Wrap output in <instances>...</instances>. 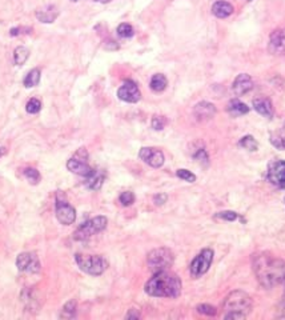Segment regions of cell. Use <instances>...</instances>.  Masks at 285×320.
I'll list each match as a JSON object with an SVG mask.
<instances>
[{"instance_id": "603a6c76", "label": "cell", "mask_w": 285, "mask_h": 320, "mask_svg": "<svg viewBox=\"0 0 285 320\" xmlns=\"http://www.w3.org/2000/svg\"><path fill=\"white\" fill-rule=\"evenodd\" d=\"M103 182H104V174L102 172H98V171H94V174L91 176L87 178V187L90 188V190H94V191H98L100 190L103 186Z\"/></svg>"}, {"instance_id": "ba28073f", "label": "cell", "mask_w": 285, "mask_h": 320, "mask_svg": "<svg viewBox=\"0 0 285 320\" xmlns=\"http://www.w3.org/2000/svg\"><path fill=\"white\" fill-rule=\"evenodd\" d=\"M61 193L57 192L56 193V218L59 220V223L64 224V226H69L75 222L76 219V211L73 208L72 205L69 204L68 201H65L64 199H61Z\"/></svg>"}, {"instance_id": "d4e9b609", "label": "cell", "mask_w": 285, "mask_h": 320, "mask_svg": "<svg viewBox=\"0 0 285 320\" xmlns=\"http://www.w3.org/2000/svg\"><path fill=\"white\" fill-rule=\"evenodd\" d=\"M28 56H30V51H28V48L26 47H17L15 51H13V62L17 65H21V64H24L28 59Z\"/></svg>"}, {"instance_id": "9c48e42d", "label": "cell", "mask_w": 285, "mask_h": 320, "mask_svg": "<svg viewBox=\"0 0 285 320\" xmlns=\"http://www.w3.org/2000/svg\"><path fill=\"white\" fill-rule=\"evenodd\" d=\"M16 267L21 272H39L40 271V261L39 257L32 252H23L17 256Z\"/></svg>"}, {"instance_id": "cb8c5ba5", "label": "cell", "mask_w": 285, "mask_h": 320, "mask_svg": "<svg viewBox=\"0 0 285 320\" xmlns=\"http://www.w3.org/2000/svg\"><path fill=\"white\" fill-rule=\"evenodd\" d=\"M40 77H42V72L39 68L31 69L30 72L27 73V76L24 77V81L23 84L26 88H32V87H36L40 81Z\"/></svg>"}, {"instance_id": "2e32d148", "label": "cell", "mask_w": 285, "mask_h": 320, "mask_svg": "<svg viewBox=\"0 0 285 320\" xmlns=\"http://www.w3.org/2000/svg\"><path fill=\"white\" fill-rule=\"evenodd\" d=\"M67 168H68L72 174H76V175L84 176V178H88L94 174V170L91 168L87 162L84 160H79L76 158H71L67 162Z\"/></svg>"}, {"instance_id": "74e56055", "label": "cell", "mask_w": 285, "mask_h": 320, "mask_svg": "<svg viewBox=\"0 0 285 320\" xmlns=\"http://www.w3.org/2000/svg\"><path fill=\"white\" fill-rule=\"evenodd\" d=\"M153 201H155V204L158 205L164 204L167 201V195L166 193H159V195H156V196L153 197Z\"/></svg>"}, {"instance_id": "7bdbcfd3", "label": "cell", "mask_w": 285, "mask_h": 320, "mask_svg": "<svg viewBox=\"0 0 285 320\" xmlns=\"http://www.w3.org/2000/svg\"><path fill=\"white\" fill-rule=\"evenodd\" d=\"M283 283H284V284H285V279H284V282H283Z\"/></svg>"}, {"instance_id": "5bb4252c", "label": "cell", "mask_w": 285, "mask_h": 320, "mask_svg": "<svg viewBox=\"0 0 285 320\" xmlns=\"http://www.w3.org/2000/svg\"><path fill=\"white\" fill-rule=\"evenodd\" d=\"M252 88H253V80L248 73L237 75L233 81V85H232V90H233L236 96H244L249 91H252Z\"/></svg>"}, {"instance_id": "e575fe53", "label": "cell", "mask_w": 285, "mask_h": 320, "mask_svg": "<svg viewBox=\"0 0 285 320\" xmlns=\"http://www.w3.org/2000/svg\"><path fill=\"white\" fill-rule=\"evenodd\" d=\"M219 219H223V220H227V222H233L237 219V213L233 212V211H223V212H219L216 215Z\"/></svg>"}, {"instance_id": "4dcf8cb0", "label": "cell", "mask_w": 285, "mask_h": 320, "mask_svg": "<svg viewBox=\"0 0 285 320\" xmlns=\"http://www.w3.org/2000/svg\"><path fill=\"white\" fill-rule=\"evenodd\" d=\"M176 175H177V178H180V179H183L184 182H188V183H193V182H196V175L195 174H192L191 171L188 170H177L176 171Z\"/></svg>"}, {"instance_id": "f1b7e54d", "label": "cell", "mask_w": 285, "mask_h": 320, "mask_svg": "<svg viewBox=\"0 0 285 320\" xmlns=\"http://www.w3.org/2000/svg\"><path fill=\"white\" fill-rule=\"evenodd\" d=\"M23 174H24L26 179L28 180L31 184H38L39 182H40V179H42V176H40V174H39V171L35 170V168H26Z\"/></svg>"}, {"instance_id": "8992f818", "label": "cell", "mask_w": 285, "mask_h": 320, "mask_svg": "<svg viewBox=\"0 0 285 320\" xmlns=\"http://www.w3.org/2000/svg\"><path fill=\"white\" fill-rule=\"evenodd\" d=\"M108 220L106 216H96V218L91 219L88 222H85L84 224H81L73 234V239L75 240H85L90 239L91 236L102 232L106 230Z\"/></svg>"}, {"instance_id": "ee69618b", "label": "cell", "mask_w": 285, "mask_h": 320, "mask_svg": "<svg viewBox=\"0 0 285 320\" xmlns=\"http://www.w3.org/2000/svg\"><path fill=\"white\" fill-rule=\"evenodd\" d=\"M73 1H77V0H73Z\"/></svg>"}, {"instance_id": "7402d4cb", "label": "cell", "mask_w": 285, "mask_h": 320, "mask_svg": "<svg viewBox=\"0 0 285 320\" xmlns=\"http://www.w3.org/2000/svg\"><path fill=\"white\" fill-rule=\"evenodd\" d=\"M167 85H168V80H167V77L163 73L153 75L152 79H151V83H149L151 90L155 91V92H162V91L166 90Z\"/></svg>"}, {"instance_id": "5b68a950", "label": "cell", "mask_w": 285, "mask_h": 320, "mask_svg": "<svg viewBox=\"0 0 285 320\" xmlns=\"http://www.w3.org/2000/svg\"><path fill=\"white\" fill-rule=\"evenodd\" d=\"M149 269L153 273L167 271L171 265L173 264V254L170 248H156L149 252L148 259H147Z\"/></svg>"}, {"instance_id": "7a4b0ae2", "label": "cell", "mask_w": 285, "mask_h": 320, "mask_svg": "<svg viewBox=\"0 0 285 320\" xmlns=\"http://www.w3.org/2000/svg\"><path fill=\"white\" fill-rule=\"evenodd\" d=\"M144 290L149 296L174 299L181 294V280L174 273L160 271L149 279Z\"/></svg>"}, {"instance_id": "e0dca14e", "label": "cell", "mask_w": 285, "mask_h": 320, "mask_svg": "<svg viewBox=\"0 0 285 320\" xmlns=\"http://www.w3.org/2000/svg\"><path fill=\"white\" fill-rule=\"evenodd\" d=\"M253 108L257 114L264 116L267 119H272L275 115V108H273L271 99L268 98H256L253 100Z\"/></svg>"}, {"instance_id": "44dd1931", "label": "cell", "mask_w": 285, "mask_h": 320, "mask_svg": "<svg viewBox=\"0 0 285 320\" xmlns=\"http://www.w3.org/2000/svg\"><path fill=\"white\" fill-rule=\"evenodd\" d=\"M269 140H271L275 148L285 151V122L280 128H277L276 131H273L269 135Z\"/></svg>"}, {"instance_id": "f546056e", "label": "cell", "mask_w": 285, "mask_h": 320, "mask_svg": "<svg viewBox=\"0 0 285 320\" xmlns=\"http://www.w3.org/2000/svg\"><path fill=\"white\" fill-rule=\"evenodd\" d=\"M167 123H168L167 118L166 116H162V115H155L152 118V122H151V124H152V128L153 129H156V131H162V129H164V127L167 126Z\"/></svg>"}, {"instance_id": "d6986e66", "label": "cell", "mask_w": 285, "mask_h": 320, "mask_svg": "<svg viewBox=\"0 0 285 320\" xmlns=\"http://www.w3.org/2000/svg\"><path fill=\"white\" fill-rule=\"evenodd\" d=\"M57 16H59V11L55 5H47L46 8L36 11V17L42 23H54Z\"/></svg>"}, {"instance_id": "6da1fadb", "label": "cell", "mask_w": 285, "mask_h": 320, "mask_svg": "<svg viewBox=\"0 0 285 320\" xmlns=\"http://www.w3.org/2000/svg\"><path fill=\"white\" fill-rule=\"evenodd\" d=\"M252 267L256 279L264 288H273L284 282L285 261L268 252L256 254L252 259Z\"/></svg>"}, {"instance_id": "ac0fdd59", "label": "cell", "mask_w": 285, "mask_h": 320, "mask_svg": "<svg viewBox=\"0 0 285 320\" xmlns=\"http://www.w3.org/2000/svg\"><path fill=\"white\" fill-rule=\"evenodd\" d=\"M233 5L228 1H216L212 5V13L219 19H226L233 13Z\"/></svg>"}, {"instance_id": "1f68e13d", "label": "cell", "mask_w": 285, "mask_h": 320, "mask_svg": "<svg viewBox=\"0 0 285 320\" xmlns=\"http://www.w3.org/2000/svg\"><path fill=\"white\" fill-rule=\"evenodd\" d=\"M197 312L199 314H203V315L207 316H215L217 314V310L213 306H209V304H200L196 307Z\"/></svg>"}, {"instance_id": "ab89813d", "label": "cell", "mask_w": 285, "mask_h": 320, "mask_svg": "<svg viewBox=\"0 0 285 320\" xmlns=\"http://www.w3.org/2000/svg\"><path fill=\"white\" fill-rule=\"evenodd\" d=\"M125 318H127V319H139V318H140V312L137 311L136 308H132L131 311L128 312Z\"/></svg>"}, {"instance_id": "8fae6325", "label": "cell", "mask_w": 285, "mask_h": 320, "mask_svg": "<svg viewBox=\"0 0 285 320\" xmlns=\"http://www.w3.org/2000/svg\"><path fill=\"white\" fill-rule=\"evenodd\" d=\"M268 51L275 56H285V27L275 30L269 36Z\"/></svg>"}, {"instance_id": "277c9868", "label": "cell", "mask_w": 285, "mask_h": 320, "mask_svg": "<svg viewBox=\"0 0 285 320\" xmlns=\"http://www.w3.org/2000/svg\"><path fill=\"white\" fill-rule=\"evenodd\" d=\"M76 263L81 271L85 273H90L94 276L102 275L107 268H108V261L99 255H83V254H77L75 256Z\"/></svg>"}, {"instance_id": "52a82bcc", "label": "cell", "mask_w": 285, "mask_h": 320, "mask_svg": "<svg viewBox=\"0 0 285 320\" xmlns=\"http://www.w3.org/2000/svg\"><path fill=\"white\" fill-rule=\"evenodd\" d=\"M213 260V251L211 248H204L203 251L196 256L195 259L192 260L191 267H189V271H191L192 277H197L203 276L207 271L209 269L211 264H212Z\"/></svg>"}, {"instance_id": "3957f363", "label": "cell", "mask_w": 285, "mask_h": 320, "mask_svg": "<svg viewBox=\"0 0 285 320\" xmlns=\"http://www.w3.org/2000/svg\"><path fill=\"white\" fill-rule=\"evenodd\" d=\"M253 303L251 296L244 291H233L224 300V319L226 320H241L245 319L252 311Z\"/></svg>"}, {"instance_id": "f6af8a7d", "label": "cell", "mask_w": 285, "mask_h": 320, "mask_svg": "<svg viewBox=\"0 0 285 320\" xmlns=\"http://www.w3.org/2000/svg\"><path fill=\"white\" fill-rule=\"evenodd\" d=\"M0 155H1V151H0Z\"/></svg>"}, {"instance_id": "30bf717a", "label": "cell", "mask_w": 285, "mask_h": 320, "mask_svg": "<svg viewBox=\"0 0 285 320\" xmlns=\"http://www.w3.org/2000/svg\"><path fill=\"white\" fill-rule=\"evenodd\" d=\"M117 98L125 103H137L141 98L140 90L135 81L125 80L117 90Z\"/></svg>"}, {"instance_id": "9a60e30c", "label": "cell", "mask_w": 285, "mask_h": 320, "mask_svg": "<svg viewBox=\"0 0 285 320\" xmlns=\"http://www.w3.org/2000/svg\"><path fill=\"white\" fill-rule=\"evenodd\" d=\"M216 114V107L213 106L212 103L208 102H200L197 103L193 108V115L197 120H209L212 119Z\"/></svg>"}, {"instance_id": "f35d334b", "label": "cell", "mask_w": 285, "mask_h": 320, "mask_svg": "<svg viewBox=\"0 0 285 320\" xmlns=\"http://www.w3.org/2000/svg\"><path fill=\"white\" fill-rule=\"evenodd\" d=\"M279 312H280L281 318H284L285 319V292L283 295V298L280 300V304H279Z\"/></svg>"}, {"instance_id": "b9f144b4", "label": "cell", "mask_w": 285, "mask_h": 320, "mask_svg": "<svg viewBox=\"0 0 285 320\" xmlns=\"http://www.w3.org/2000/svg\"><path fill=\"white\" fill-rule=\"evenodd\" d=\"M247 1H252V0H247Z\"/></svg>"}, {"instance_id": "484cf974", "label": "cell", "mask_w": 285, "mask_h": 320, "mask_svg": "<svg viewBox=\"0 0 285 320\" xmlns=\"http://www.w3.org/2000/svg\"><path fill=\"white\" fill-rule=\"evenodd\" d=\"M238 144L241 145L243 148L248 149V151H257V148H259V143H257L255 137L251 136V135L244 136L241 140L238 141Z\"/></svg>"}, {"instance_id": "7c38bea8", "label": "cell", "mask_w": 285, "mask_h": 320, "mask_svg": "<svg viewBox=\"0 0 285 320\" xmlns=\"http://www.w3.org/2000/svg\"><path fill=\"white\" fill-rule=\"evenodd\" d=\"M139 158L153 168H159L164 164V154L153 147H143L139 152Z\"/></svg>"}, {"instance_id": "8d00e7d4", "label": "cell", "mask_w": 285, "mask_h": 320, "mask_svg": "<svg viewBox=\"0 0 285 320\" xmlns=\"http://www.w3.org/2000/svg\"><path fill=\"white\" fill-rule=\"evenodd\" d=\"M73 158L79 159V160H84V162H87V159H88V154H87V151H85V148H80L79 151H77L76 154H75V156Z\"/></svg>"}, {"instance_id": "ffe728a7", "label": "cell", "mask_w": 285, "mask_h": 320, "mask_svg": "<svg viewBox=\"0 0 285 320\" xmlns=\"http://www.w3.org/2000/svg\"><path fill=\"white\" fill-rule=\"evenodd\" d=\"M227 111L229 112L230 116L237 118V116L247 115L248 112H249V107H248L245 103L240 102L238 99H233V100H230V102L228 103Z\"/></svg>"}, {"instance_id": "d6a6232c", "label": "cell", "mask_w": 285, "mask_h": 320, "mask_svg": "<svg viewBox=\"0 0 285 320\" xmlns=\"http://www.w3.org/2000/svg\"><path fill=\"white\" fill-rule=\"evenodd\" d=\"M119 200H120V203L124 205V207L132 205L133 201H135V195H133L131 191H125V192H123L121 195H120Z\"/></svg>"}, {"instance_id": "d590c367", "label": "cell", "mask_w": 285, "mask_h": 320, "mask_svg": "<svg viewBox=\"0 0 285 320\" xmlns=\"http://www.w3.org/2000/svg\"><path fill=\"white\" fill-rule=\"evenodd\" d=\"M195 159H197L200 163H204V164H208L209 163L208 155H207V152H205V149L203 148L197 151V154L195 155Z\"/></svg>"}, {"instance_id": "836d02e7", "label": "cell", "mask_w": 285, "mask_h": 320, "mask_svg": "<svg viewBox=\"0 0 285 320\" xmlns=\"http://www.w3.org/2000/svg\"><path fill=\"white\" fill-rule=\"evenodd\" d=\"M75 312H76V302H73V300L68 302L63 307V316H65V318H72Z\"/></svg>"}, {"instance_id": "83f0119b", "label": "cell", "mask_w": 285, "mask_h": 320, "mask_svg": "<svg viewBox=\"0 0 285 320\" xmlns=\"http://www.w3.org/2000/svg\"><path fill=\"white\" fill-rule=\"evenodd\" d=\"M40 110H42V102H40V100L36 98L30 99V100H28V103L26 104V111L28 112V114H32V115H35V114L40 112Z\"/></svg>"}, {"instance_id": "4316f807", "label": "cell", "mask_w": 285, "mask_h": 320, "mask_svg": "<svg viewBox=\"0 0 285 320\" xmlns=\"http://www.w3.org/2000/svg\"><path fill=\"white\" fill-rule=\"evenodd\" d=\"M133 34H135L133 27L131 26V24H128V23H121V24L117 27V35H119L120 38H132Z\"/></svg>"}, {"instance_id": "60d3db41", "label": "cell", "mask_w": 285, "mask_h": 320, "mask_svg": "<svg viewBox=\"0 0 285 320\" xmlns=\"http://www.w3.org/2000/svg\"><path fill=\"white\" fill-rule=\"evenodd\" d=\"M95 1H98V3H110L111 0H95Z\"/></svg>"}, {"instance_id": "4fadbf2b", "label": "cell", "mask_w": 285, "mask_h": 320, "mask_svg": "<svg viewBox=\"0 0 285 320\" xmlns=\"http://www.w3.org/2000/svg\"><path fill=\"white\" fill-rule=\"evenodd\" d=\"M268 180L277 187L285 188V160H276L269 164Z\"/></svg>"}]
</instances>
